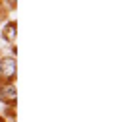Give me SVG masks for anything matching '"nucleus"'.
<instances>
[{
    "mask_svg": "<svg viewBox=\"0 0 116 122\" xmlns=\"http://www.w3.org/2000/svg\"><path fill=\"white\" fill-rule=\"evenodd\" d=\"M14 74H16V60L14 58L0 60V76L2 78H12Z\"/></svg>",
    "mask_w": 116,
    "mask_h": 122,
    "instance_id": "nucleus-1",
    "label": "nucleus"
},
{
    "mask_svg": "<svg viewBox=\"0 0 116 122\" xmlns=\"http://www.w3.org/2000/svg\"><path fill=\"white\" fill-rule=\"evenodd\" d=\"M4 37H6L8 43H14V39H16V23H8V25H6Z\"/></svg>",
    "mask_w": 116,
    "mask_h": 122,
    "instance_id": "nucleus-2",
    "label": "nucleus"
},
{
    "mask_svg": "<svg viewBox=\"0 0 116 122\" xmlns=\"http://www.w3.org/2000/svg\"><path fill=\"white\" fill-rule=\"evenodd\" d=\"M0 99H4V101H14L16 99V87H6L4 91H0Z\"/></svg>",
    "mask_w": 116,
    "mask_h": 122,
    "instance_id": "nucleus-3",
    "label": "nucleus"
},
{
    "mask_svg": "<svg viewBox=\"0 0 116 122\" xmlns=\"http://www.w3.org/2000/svg\"><path fill=\"white\" fill-rule=\"evenodd\" d=\"M8 2H10V4H12V6H14V4H16V0H8Z\"/></svg>",
    "mask_w": 116,
    "mask_h": 122,
    "instance_id": "nucleus-4",
    "label": "nucleus"
}]
</instances>
